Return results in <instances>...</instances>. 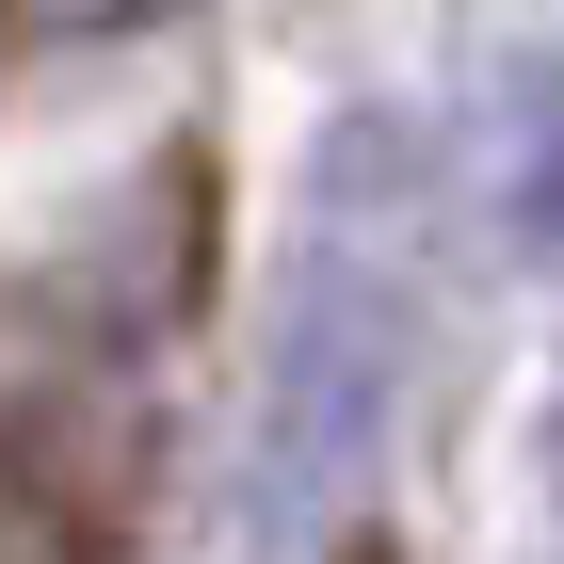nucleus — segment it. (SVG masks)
I'll list each match as a JSON object with an SVG mask.
<instances>
[{
	"label": "nucleus",
	"instance_id": "f03ea898",
	"mask_svg": "<svg viewBox=\"0 0 564 564\" xmlns=\"http://www.w3.org/2000/svg\"><path fill=\"white\" fill-rule=\"evenodd\" d=\"M0 500H17V532H33L48 564H97L113 532H130V420H113L97 388H48V403H17Z\"/></svg>",
	"mask_w": 564,
	"mask_h": 564
},
{
	"label": "nucleus",
	"instance_id": "20e7f679",
	"mask_svg": "<svg viewBox=\"0 0 564 564\" xmlns=\"http://www.w3.org/2000/svg\"><path fill=\"white\" fill-rule=\"evenodd\" d=\"M33 17H113V0H33Z\"/></svg>",
	"mask_w": 564,
	"mask_h": 564
},
{
	"label": "nucleus",
	"instance_id": "7ed1b4c3",
	"mask_svg": "<svg viewBox=\"0 0 564 564\" xmlns=\"http://www.w3.org/2000/svg\"><path fill=\"white\" fill-rule=\"evenodd\" d=\"M484 130H500V226H517L532 259H564V65L549 48H517L484 82Z\"/></svg>",
	"mask_w": 564,
	"mask_h": 564
},
{
	"label": "nucleus",
	"instance_id": "f257e3e1",
	"mask_svg": "<svg viewBox=\"0 0 564 564\" xmlns=\"http://www.w3.org/2000/svg\"><path fill=\"white\" fill-rule=\"evenodd\" d=\"M420 371V130L355 113L323 145L306 242L274 274V339H259V435H242V532L259 549H323L339 500L371 484Z\"/></svg>",
	"mask_w": 564,
	"mask_h": 564
}]
</instances>
